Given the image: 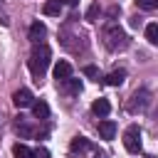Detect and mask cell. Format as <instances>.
Returning a JSON list of instances; mask_svg holds the SVG:
<instances>
[{
	"instance_id": "7a4b0ae2",
	"label": "cell",
	"mask_w": 158,
	"mask_h": 158,
	"mask_svg": "<svg viewBox=\"0 0 158 158\" xmlns=\"http://www.w3.org/2000/svg\"><path fill=\"white\" fill-rule=\"evenodd\" d=\"M104 42H106V47L111 52H118V49H126L128 47V37H126V32L116 22H109L104 27Z\"/></svg>"
},
{
	"instance_id": "603a6c76",
	"label": "cell",
	"mask_w": 158,
	"mask_h": 158,
	"mask_svg": "<svg viewBox=\"0 0 158 158\" xmlns=\"http://www.w3.org/2000/svg\"><path fill=\"white\" fill-rule=\"evenodd\" d=\"M156 7H158V0H156Z\"/></svg>"
},
{
	"instance_id": "9a60e30c",
	"label": "cell",
	"mask_w": 158,
	"mask_h": 158,
	"mask_svg": "<svg viewBox=\"0 0 158 158\" xmlns=\"http://www.w3.org/2000/svg\"><path fill=\"white\" fill-rule=\"evenodd\" d=\"M69 148H72V153H77V151H86V148H89V141H86L84 136H77V138L72 141Z\"/></svg>"
},
{
	"instance_id": "ffe728a7",
	"label": "cell",
	"mask_w": 158,
	"mask_h": 158,
	"mask_svg": "<svg viewBox=\"0 0 158 158\" xmlns=\"http://www.w3.org/2000/svg\"><path fill=\"white\" fill-rule=\"evenodd\" d=\"M32 158H49V153H47V148H37V151H32Z\"/></svg>"
},
{
	"instance_id": "4fadbf2b",
	"label": "cell",
	"mask_w": 158,
	"mask_h": 158,
	"mask_svg": "<svg viewBox=\"0 0 158 158\" xmlns=\"http://www.w3.org/2000/svg\"><path fill=\"white\" fill-rule=\"evenodd\" d=\"M146 40H148L151 44H156V47H158V22L146 25Z\"/></svg>"
},
{
	"instance_id": "2e32d148",
	"label": "cell",
	"mask_w": 158,
	"mask_h": 158,
	"mask_svg": "<svg viewBox=\"0 0 158 158\" xmlns=\"http://www.w3.org/2000/svg\"><path fill=\"white\" fill-rule=\"evenodd\" d=\"M64 86H67L69 94H79V91H81V81H79V79H72V77L64 79Z\"/></svg>"
},
{
	"instance_id": "44dd1931",
	"label": "cell",
	"mask_w": 158,
	"mask_h": 158,
	"mask_svg": "<svg viewBox=\"0 0 158 158\" xmlns=\"http://www.w3.org/2000/svg\"><path fill=\"white\" fill-rule=\"evenodd\" d=\"M96 12H99V7H96V5H91V7H89V12H86V20H94V17H96Z\"/></svg>"
},
{
	"instance_id": "9c48e42d",
	"label": "cell",
	"mask_w": 158,
	"mask_h": 158,
	"mask_svg": "<svg viewBox=\"0 0 158 158\" xmlns=\"http://www.w3.org/2000/svg\"><path fill=\"white\" fill-rule=\"evenodd\" d=\"M91 111H94L96 116H101V118H104V116H109V111H111V104H109L106 99H96V101L91 104Z\"/></svg>"
},
{
	"instance_id": "5bb4252c",
	"label": "cell",
	"mask_w": 158,
	"mask_h": 158,
	"mask_svg": "<svg viewBox=\"0 0 158 158\" xmlns=\"http://www.w3.org/2000/svg\"><path fill=\"white\" fill-rule=\"evenodd\" d=\"M12 156L15 158H32V151L27 146H22V143H15L12 146Z\"/></svg>"
},
{
	"instance_id": "277c9868",
	"label": "cell",
	"mask_w": 158,
	"mask_h": 158,
	"mask_svg": "<svg viewBox=\"0 0 158 158\" xmlns=\"http://www.w3.org/2000/svg\"><path fill=\"white\" fill-rule=\"evenodd\" d=\"M72 77V64L67 62V59H59L57 64H54V79L57 81H64V79H69Z\"/></svg>"
},
{
	"instance_id": "7402d4cb",
	"label": "cell",
	"mask_w": 158,
	"mask_h": 158,
	"mask_svg": "<svg viewBox=\"0 0 158 158\" xmlns=\"http://www.w3.org/2000/svg\"><path fill=\"white\" fill-rule=\"evenodd\" d=\"M94 158H101V156H94Z\"/></svg>"
},
{
	"instance_id": "6da1fadb",
	"label": "cell",
	"mask_w": 158,
	"mask_h": 158,
	"mask_svg": "<svg viewBox=\"0 0 158 158\" xmlns=\"http://www.w3.org/2000/svg\"><path fill=\"white\" fill-rule=\"evenodd\" d=\"M49 59H52L49 47L35 42V47H32V52H30V72L37 77V81L44 77V72H47V67H49Z\"/></svg>"
},
{
	"instance_id": "52a82bcc",
	"label": "cell",
	"mask_w": 158,
	"mask_h": 158,
	"mask_svg": "<svg viewBox=\"0 0 158 158\" xmlns=\"http://www.w3.org/2000/svg\"><path fill=\"white\" fill-rule=\"evenodd\" d=\"M99 136H101V138H106V141H111V138L116 136V123H114V121H109V118L99 121Z\"/></svg>"
},
{
	"instance_id": "8fae6325",
	"label": "cell",
	"mask_w": 158,
	"mask_h": 158,
	"mask_svg": "<svg viewBox=\"0 0 158 158\" xmlns=\"http://www.w3.org/2000/svg\"><path fill=\"white\" fill-rule=\"evenodd\" d=\"M32 114H35V118H47L49 116V106H47V101H32Z\"/></svg>"
},
{
	"instance_id": "30bf717a",
	"label": "cell",
	"mask_w": 158,
	"mask_h": 158,
	"mask_svg": "<svg viewBox=\"0 0 158 158\" xmlns=\"http://www.w3.org/2000/svg\"><path fill=\"white\" fill-rule=\"evenodd\" d=\"M123 79H126V72H123V69H116V72L106 74V79H104V81H106L109 86H121V84H123Z\"/></svg>"
},
{
	"instance_id": "ba28073f",
	"label": "cell",
	"mask_w": 158,
	"mask_h": 158,
	"mask_svg": "<svg viewBox=\"0 0 158 158\" xmlns=\"http://www.w3.org/2000/svg\"><path fill=\"white\" fill-rule=\"evenodd\" d=\"M44 35H47V27H44L42 22H32V25H30V40H32V42L44 40Z\"/></svg>"
},
{
	"instance_id": "3957f363",
	"label": "cell",
	"mask_w": 158,
	"mask_h": 158,
	"mask_svg": "<svg viewBox=\"0 0 158 158\" xmlns=\"http://www.w3.org/2000/svg\"><path fill=\"white\" fill-rule=\"evenodd\" d=\"M123 146H126L128 153H138V151H141V128H138L136 123H131V126L126 128V133H123Z\"/></svg>"
},
{
	"instance_id": "cb8c5ba5",
	"label": "cell",
	"mask_w": 158,
	"mask_h": 158,
	"mask_svg": "<svg viewBox=\"0 0 158 158\" xmlns=\"http://www.w3.org/2000/svg\"><path fill=\"white\" fill-rule=\"evenodd\" d=\"M69 2H74V0H69Z\"/></svg>"
},
{
	"instance_id": "d6986e66",
	"label": "cell",
	"mask_w": 158,
	"mask_h": 158,
	"mask_svg": "<svg viewBox=\"0 0 158 158\" xmlns=\"http://www.w3.org/2000/svg\"><path fill=\"white\" fill-rule=\"evenodd\" d=\"M17 131H20L22 136H32V133H35V131H32V128H30L27 123H17Z\"/></svg>"
},
{
	"instance_id": "5b68a950",
	"label": "cell",
	"mask_w": 158,
	"mask_h": 158,
	"mask_svg": "<svg viewBox=\"0 0 158 158\" xmlns=\"http://www.w3.org/2000/svg\"><path fill=\"white\" fill-rule=\"evenodd\" d=\"M146 106H148V91H146V89H141V91H136V94L131 96L128 109H131V111H136V109L141 111V109H146Z\"/></svg>"
},
{
	"instance_id": "8992f818",
	"label": "cell",
	"mask_w": 158,
	"mask_h": 158,
	"mask_svg": "<svg viewBox=\"0 0 158 158\" xmlns=\"http://www.w3.org/2000/svg\"><path fill=\"white\" fill-rule=\"evenodd\" d=\"M12 101H15V106H20V109L32 106V94H30V89H17V91L12 94Z\"/></svg>"
},
{
	"instance_id": "e0dca14e",
	"label": "cell",
	"mask_w": 158,
	"mask_h": 158,
	"mask_svg": "<svg viewBox=\"0 0 158 158\" xmlns=\"http://www.w3.org/2000/svg\"><path fill=\"white\" fill-rule=\"evenodd\" d=\"M136 5L143 7V10H153L156 7V0H136Z\"/></svg>"
},
{
	"instance_id": "ac0fdd59",
	"label": "cell",
	"mask_w": 158,
	"mask_h": 158,
	"mask_svg": "<svg viewBox=\"0 0 158 158\" xmlns=\"http://www.w3.org/2000/svg\"><path fill=\"white\" fill-rule=\"evenodd\" d=\"M84 74L91 77V79H96V77H99V69H96L94 64H89V67H84Z\"/></svg>"
},
{
	"instance_id": "7c38bea8",
	"label": "cell",
	"mask_w": 158,
	"mask_h": 158,
	"mask_svg": "<svg viewBox=\"0 0 158 158\" xmlns=\"http://www.w3.org/2000/svg\"><path fill=\"white\" fill-rule=\"evenodd\" d=\"M44 15H49V17H57L59 12H62V0H44Z\"/></svg>"
}]
</instances>
